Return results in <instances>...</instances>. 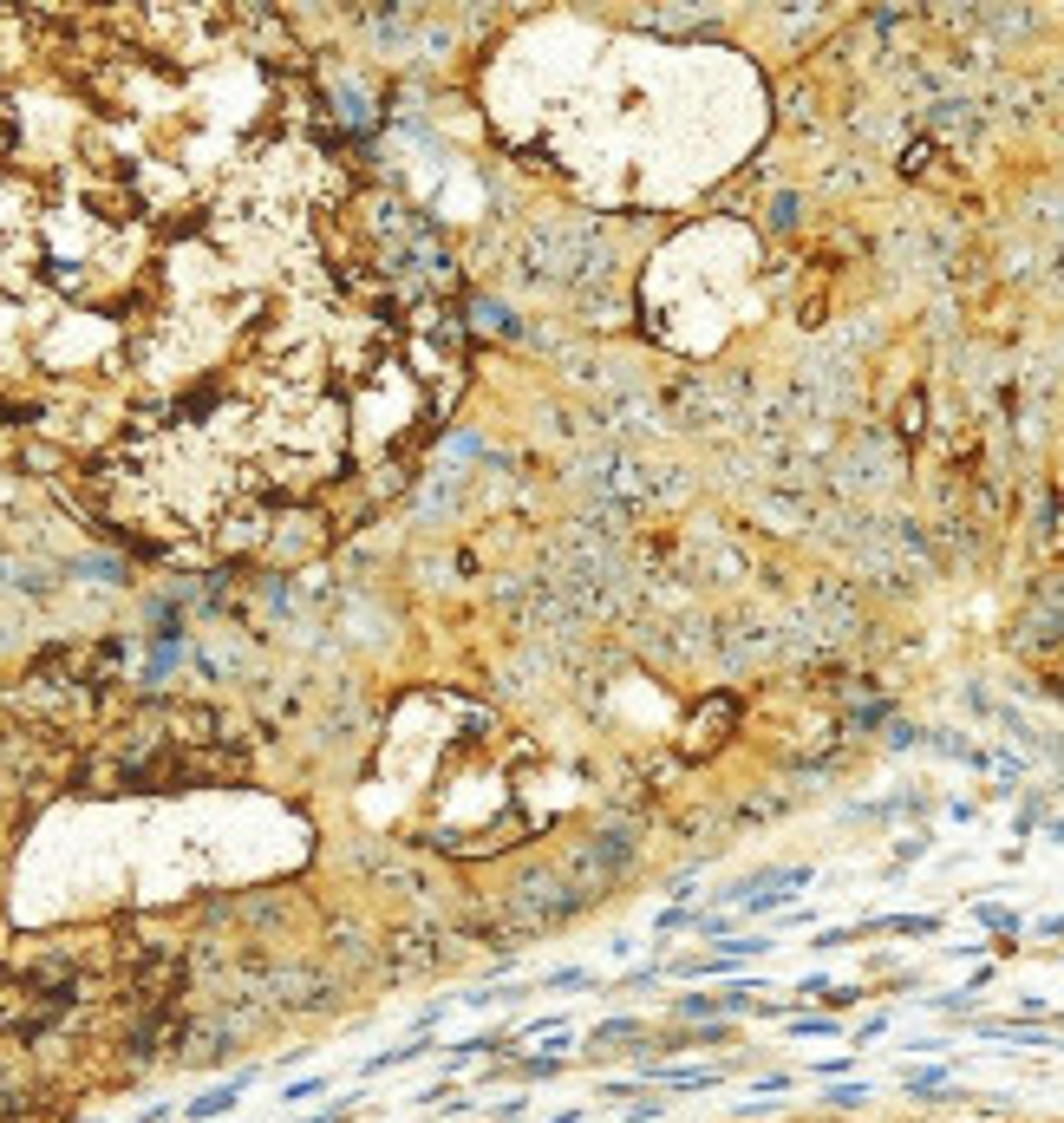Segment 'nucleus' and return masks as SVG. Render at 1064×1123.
I'll list each match as a JSON object with an SVG mask.
<instances>
[{"mask_svg":"<svg viewBox=\"0 0 1064 1123\" xmlns=\"http://www.w3.org/2000/svg\"><path fill=\"white\" fill-rule=\"evenodd\" d=\"M732 725H738V699L732 692H712V699L692 712V725L679 732V751H686V758H712V751L732 738Z\"/></svg>","mask_w":1064,"mask_h":1123,"instance_id":"nucleus-1","label":"nucleus"},{"mask_svg":"<svg viewBox=\"0 0 1064 1123\" xmlns=\"http://www.w3.org/2000/svg\"><path fill=\"white\" fill-rule=\"evenodd\" d=\"M386 953H392V967H399V980H406V973H431L438 967V935L418 928V921H406V928H392Z\"/></svg>","mask_w":1064,"mask_h":1123,"instance_id":"nucleus-2","label":"nucleus"},{"mask_svg":"<svg viewBox=\"0 0 1064 1123\" xmlns=\"http://www.w3.org/2000/svg\"><path fill=\"white\" fill-rule=\"evenodd\" d=\"M249 1077H255V1071H242V1077H229V1084H222V1091H203V1097H196V1104H189V1123H203V1117H222V1110H229V1104H235V1097L249 1091Z\"/></svg>","mask_w":1064,"mask_h":1123,"instance_id":"nucleus-3","label":"nucleus"},{"mask_svg":"<svg viewBox=\"0 0 1064 1123\" xmlns=\"http://www.w3.org/2000/svg\"><path fill=\"white\" fill-rule=\"evenodd\" d=\"M973 921H987V928H1000V935H1012V928H1018V915H1012V908H973Z\"/></svg>","mask_w":1064,"mask_h":1123,"instance_id":"nucleus-4","label":"nucleus"},{"mask_svg":"<svg viewBox=\"0 0 1064 1123\" xmlns=\"http://www.w3.org/2000/svg\"><path fill=\"white\" fill-rule=\"evenodd\" d=\"M790 1032H797V1039H830V1032H836V1019L810 1013V1019H797V1026H790Z\"/></svg>","mask_w":1064,"mask_h":1123,"instance_id":"nucleus-5","label":"nucleus"},{"mask_svg":"<svg viewBox=\"0 0 1064 1123\" xmlns=\"http://www.w3.org/2000/svg\"><path fill=\"white\" fill-rule=\"evenodd\" d=\"M679 1013L705 1019V1013H719V999H712V993H686V999H679Z\"/></svg>","mask_w":1064,"mask_h":1123,"instance_id":"nucleus-6","label":"nucleus"},{"mask_svg":"<svg viewBox=\"0 0 1064 1123\" xmlns=\"http://www.w3.org/2000/svg\"><path fill=\"white\" fill-rule=\"evenodd\" d=\"M320 1091H327V1077H300V1084H288V1104H300V1097H320Z\"/></svg>","mask_w":1064,"mask_h":1123,"instance_id":"nucleus-7","label":"nucleus"},{"mask_svg":"<svg viewBox=\"0 0 1064 1123\" xmlns=\"http://www.w3.org/2000/svg\"><path fill=\"white\" fill-rule=\"evenodd\" d=\"M1045 516H1051V549L1064 556V503H1045Z\"/></svg>","mask_w":1064,"mask_h":1123,"instance_id":"nucleus-8","label":"nucleus"},{"mask_svg":"<svg viewBox=\"0 0 1064 1123\" xmlns=\"http://www.w3.org/2000/svg\"><path fill=\"white\" fill-rule=\"evenodd\" d=\"M901 432H908V437H914V432H921V392H914L908 406H901Z\"/></svg>","mask_w":1064,"mask_h":1123,"instance_id":"nucleus-9","label":"nucleus"},{"mask_svg":"<svg viewBox=\"0 0 1064 1123\" xmlns=\"http://www.w3.org/2000/svg\"><path fill=\"white\" fill-rule=\"evenodd\" d=\"M555 986H562V993H581V986H595V980H588L581 967H568V973H555Z\"/></svg>","mask_w":1064,"mask_h":1123,"instance_id":"nucleus-10","label":"nucleus"},{"mask_svg":"<svg viewBox=\"0 0 1064 1123\" xmlns=\"http://www.w3.org/2000/svg\"><path fill=\"white\" fill-rule=\"evenodd\" d=\"M692 921H699V915H686V908H666V915H659V928L673 935V928H692Z\"/></svg>","mask_w":1064,"mask_h":1123,"instance_id":"nucleus-11","label":"nucleus"},{"mask_svg":"<svg viewBox=\"0 0 1064 1123\" xmlns=\"http://www.w3.org/2000/svg\"><path fill=\"white\" fill-rule=\"evenodd\" d=\"M927 157H934V151H927V144H914V151L901 157V171H908V177H914V171H927Z\"/></svg>","mask_w":1064,"mask_h":1123,"instance_id":"nucleus-12","label":"nucleus"},{"mask_svg":"<svg viewBox=\"0 0 1064 1123\" xmlns=\"http://www.w3.org/2000/svg\"><path fill=\"white\" fill-rule=\"evenodd\" d=\"M346 1117V1104H333V1110H320V1117H300V1123H340Z\"/></svg>","mask_w":1064,"mask_h":1123,"instance_id":"nucleus-13","label":"nucleus"}]
</instances>
